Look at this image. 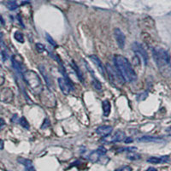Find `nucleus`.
Wrapping results in <instances>:
<instances>
[{
  "mask_svg": "<svg viewBox=\"0 0 171 171\" xmlns=\"http://www.w3.org/2000/svg\"><path fill=\"white\" fill-rule=\"evenodd\" d=\"M114 64L116 70L119 72L123 81L126 82H133L136 80V73L128 58L122 55H115L114 56Z\"/></svg>",
  "mask_w": 171,
  "mask_h": 171,
  "instance_id": "1",
  "label": "nucleus"
},
{
  "mask_svg": "<svg viewBox=\"0 0 171 171\" xmlns=\"http://www.w3.org/2000/svg\"><path fill=\"white\" fill-rule=\"evenodd\" d=\"M22 78L34 93L38 94L42 92V81L37 73H35L33 70H26L22 74Z\"/></svg>",
  "mask_w": 171,
  "mask_h": 171,
  "instance_id": "2",
  "label": "nucleus"
},
{
  "mask_svg": "<svg viewBox=\"0 0 171 171\" xmlns=\"http://www.w3.org/2000/svg\"><path fill=\"white\" fill-rule=\"evenodd\" d=\"M152 55L156 64L158 67H162L164 65H168L170 63V56L162 48H154L152 50Z\"/></svg>",
  "mask_w": 171,
  "mask_h": 171,
  "instance_id": "3",
  "label": "nucleus"
},
{
  "mask_svg": "<svg viewBox=\"0 0 171 171\" xmlns=\"http://www.w3.org/2000/svg\"><path fill=\"white\" fill-rule=\"evenodd\" d=\"M132 49L136 54L140 55L142 57L144 64L147 65V63H148V54H147V52L145 50V48L142 46L140 43L134 42L132 45Z\"/></svg>",
  "mask_w": 171,
  "mask_h": 171,
  "instance_id": "4",
  "label": "nucleus"
},
{
  "mask_svg": "<svg viewBox=\"0 0 171 171\" xmlns=\"http://www.w3.org/2000/svg\"><path fill=\"white\" fill-rule=\"evenodd\" d=\"M58 85H59L60 89L62 90L63 93L65 94V95H68L70 91H72L74 86H73V84L69 83L68 81H66L64 78H58Z\"/></svg>",
  "mask_w": 171,
  "mask_h": 171,
  "instance_id": "5",
  "label": "nucleus"
},
{
  "mask_svg": "<svg viewBox=\"0 0 171 171\" xmlns=\"http://www.w3.org/2000/svg\"><path fill=\"white\" fill-rule=\"evenodd\" d=\"M114 35H115V38L116 40V43L118 45V46L121 49H124L125 47V42H126V38H125V35L121 31L120 28H115L114 30Z\"/></svg>",
  "mask_w": 171,
  "mask_h": 171,
  "instance_id": "6",
  "label": "nucleus"
},
{
  "mask_svg": "<svg viewBox=\"0 0 171 171\" xmlns=\"http://www.w3.org/2000/svg\"><path fill=\"white\" fill-rule=\"evenodd\" d=\"M89 58L91 59V61L95 65H96V67L98 68V71L99 73L102 75L105 78L106 76V75H105V71H106V68H104V66L103 65L102 62H101V60L98 58L97 56L95 55H90L89 56Z\"/></svg>",
  "mask_w": 171,
  "mask_h": 171,
  "instance_id": "7",
  "label": "nucleus"
},
{
  "mask_svg": "<svg viewBox=\"0 0 171 171\" xmlns=\"http://www.w3.org/2000/svg\"><path fill=\"white\" fill-rule=\"evenodd\" d=\"M113 131V128L111 126H100L96 129V133L100 135L101 137H107L111 134V133Z\"/></svg>",
  "mask_w": 171,
  "mask_h": 171,
  "instance_id": "8",
  "label": "nucleus"
},
{
  "mask_svg": "<svg viewBox=\"0 0 171 171\" xmlns=\"http://www.w3.org/2000/svg\"><path fill=\"white\" fill-rule=\"evenodd\" d=\"M17 161L21 163L22 165L25 166L26 171H36V169H34V164L31 160L27 159V158H18Z\"/></svg>",
  "mask_w": 171,
  "mask_h": 171,
  "instance_id": "9",
  "label": "nucleus"
},
{
  "mask_svg": "<svg viewBox=\"0 0 171 171\" xmlns=\"http://www.w3.org/2000/svg\"><path fill=\"white\" fill-rule=\"evenodd\" d=\"M126 140V135L125 133L122 132V131H117L114 133V135L111 137V139L108 140V142L111 143H115V142H121Z\"/></svg>",
  "mask_w": 171,
  "mask_h": 171,
  "instance_id": "10",
  "label": "nucleus"
},
{
  "mask_svg": "<svg viewBox=\"0 0 171 171\" xmlns=\"http://www.w3.org/2000/svg\"><path fill=\"white\" fill-rule=\"evenodd\" d=\"M102 108H103V114L104 116H108L111 113V104L109 100H104L102 103Z\"/></svg>",
  "mask_w": 171,
  "mask_h": 171,
  "instance_id": "11",
  "label": "nucleus"
},
{
  "mask_svg": "<svg viewBox=\"0 0 171 171\" xmlns=\"http://www.w3.org/2000/svg\"><path fill=\"white\" fill-rule=\"evenodd\" d=\"M38 69H39V71L41 73V75H42V76L44 77V79H45V81L46 82L47 86H51V80H50V77H49V75H48V73H47L46 69L45 68V67L43 66V65H40V66H38Z\"/></svg>",
  "mask_w": 171,
  "mask_h": 171,
  "instance_id": "12",
  "label": "nucleus"
},
{
  "mask_svg": "<svg viewBox=\"0 0 171 171\" xmlns=\"http://www.w3.org/2000/svg\"><path fill=\"white\" fill-rule=\"evenodd\" d=\"M138 140L142 141V142H150V141H151V142H152V141H154V142H158V141H160L161 140H160V138H156V137L144 136L140 138Z\"/></svg>",
  "mask_w": 171,
  "mask_h": 171,
  "instance_id": "13",
  "label": "nucleus"
},
{
  "mask_svg": "<svg viewBox=\"0 0 171 171\" xmlns=\"http://www.w3.org/2000/svg\"><path fill=\"white\" fill-rule=\"evenodd\" d=\"M101 157H103V156L99 155V154L97 152V151H93V152L89 155V160L90 161H92V162H96L100 160V158H101Z\"/></svg>",
  "mask_w": 171,
  "mask_h": 171,
  "instance_id": "14",
  "label": "nucleus"
},
{
  "mask_svg": "<svg viewBox=\"0 0 171 171\" xmlns=\"http://www.w3.org/2000/svg\"><path fill=\"white\" fill-rule=\"evenodd\" d=\"M72 66H73V68L75 69V73H76L77 76H78V78H79V80H80V81H81V82H84L83 75H81L80 68H78V66H77L76 64H75V62H73V63H72Z\"/></svg>",
  "mask_w": 171,
  "mask_h": 171,
  "instance_id": "15",
  "label": "nucleus"
},
{
  "mask_svg": "<svg viewBox=\"0 0 171 171\" xmlns=\"http://www.w3.org/2000/svg\"><path fill=\"white\" fill-rule=\"evenodd\" d=\"M6 5H7L9 9H10V10H15V9H16L17 7H18V4H17L16 0H8Z\"/></svg>",
  "mask_w": 171,
  "mask_h": 171,
  "instance_id": "16",
  "label": "nucleus"
},
{
  "mask_svg": "<svg viewBox=\"0 0 171 171\" xmlns=\"http://www.w3.org/2000/svg\"><path fill=\"white\" fill-rule=\"evenodd\" d=\"M14 38H16V40H17L19 43H21V44L24 43V36H23L22 33L19 32V31H16L14 34Z\"/></svg>",
  "mask_w": 171,
  "mask_h": 171,
  "instance_id": "17",
  "label": "nucleus"
},
{
  "mask_svg": "<svg viewBox=\"0 0 171 171\" xmlns=\"http://www.w3.org/2000/svg\"><path fill=\"white\" fill-rule=\"evenodd\" d=\"M147 162H150V163H153V164H158V163H160V162H163V160H162V158L151 157V158H148Z\"/></svg>",
  "mask_w": 171,
  "mask_h": 171,
  "instance_id": "18",
  "label": "nucleus"
},
{
  "mask_svg": "<svg viewBox=\"0 0 171 171\" xmlns=\"http://www.w3.org/2000/svg\"><path fill=\"white\" fill-rule=\"evenodd\" d=\"M19 123L21 127H23L26 129H29V123L27 122V120L26 119L24 116H21V118L19 119Z\"/></svg>",
  "mask_w": 171,
  "mask_h": 171,
  "instance_id": "19",
  "label": "nucleus"
},
{
  "mask_svg": "<svg viewBox=\"0 0 171 171\" xmlns=\"http://www.w3.org/2000/svg\"><path fill=\"white\" fill-rule=\"evenodd\" d=\"M127 158L129 159V160H139L140 159V155L138 153H135V152H129V153L127 155Z\"/></svg>",
  "mask_w": 171,
  "mask_h": 171,
  "instance_id": "20",
  "label": "nucleus"
},
{
  "mask_svg": "<svg viewBox=\"0 0 171 171\" xmlns=\"http://www.w3.org/2000/svg\"><path fill=\"white\" fill-rule=\"evenodd\" d=\"M93 85L98 91H100V90L102 89V85H101L100 81H98V79H96V78H93Z\"/></svg>",
  "mask_w": 171,
  "mask_h": 171,
  "instance_id": "21",
  "label": "nucleus"
},
{
  "mask_svg": "<svg viewBox=\"0 0 171 171\" xmlns=\"http://www.w3.org/2000/svg\"><path fill=\"white\" fill-rule=\"evenodd\" d=\"M46 40L48 41V43H50V45H51L52 46L56 47V43L55 42V40L51 38V36H50L48 34H46Z\"/></svg>",
  "mask_w": 171,
  "mask_h": 171,
  "instance_id": "22",
  "label": "nucleus"
},
{
  "mask_svg": "<svg viewBox=\"0 0 171 171\" xmlns=\"http://www.w3.org/2000/svg\"><path fill=\"white\" fill-rule=\"evenodd\" d=\"M132 168L130 166H128V165H126V166H122L118 168L117 169H115V171H132Z\"/></svg>",
  "mask_w": 171,
  "mask_h": 171,
  "instance_id": "23",
  "label": "nucleus"
},
{
  "mask_svg": "<svg viewBox=\"0 0 171 171\" xmlns=\"http://www.w3.org/2000/svg\"><path fill=\"white\" fill-rule=\"evenodd\" d=\"M97 152H98L99 155H101V156H104L107 152V150L104 148V147H103V146H100V147H98V150H97Z\"/></svg>",
  "mask_w": 171,
  "mask_h": 171,
  "instance_id": "24",
  "label": "nucleus"
},
{
  "mask_svg": "<svg viewBox=\"0 0 171 171\" xmlns=\"http://www.w3.org/2000/svg\"><path fill=\"white\" fill-rule=\"evenodd\" d=\"M148 97V93H141L140 95H138L136 97V98L138 100H144L145 98Z\"/></svg>",
  "mask_w": 171,
  "mask_h": 171,
  "instance_id": "25",
  "label": "nucleus"
},
{
  "mask_svg": "<svg viewBox=\"0 0 171 171\" xmlns=\"http://www.w3.org/2000/svg\"><path fill=\"white\" fill-rule=\"evenodd\" d=\"M36 49H37L39 52H43V51H45V45H42V44H40V43H37V44H36Z\"/></svg>",
  "mask_w": 171,
  "mask_h": 171,
  "instance_id": "26",
  "label": "nucleus"
},
{
  "mask_svg": "<svg viewBox=\"0 0 171 171\" xmlns=\"http://www.w3.org/2000/svg\"><path fill=\"white\" fill-rule=\"evenodd\" d=\"M50 126V121L48 118H45V121H44V122H43L42 126H41V128L42 129H45V128H47L48 127Z\"/></svg>",
  "mask_w": 171,
  "mask_h": 171,
  "instance_id": "27",
  "label": "nucleus"
},
{
  "mask_svg": "<svg viewBox=\"0 0 171 171\" xmlns=\"http://www.w3.org/2000/svg\"><path fill=\"white\" fill-rule=\"evenodd\" d=\"M1 55H2V60H3V61H5V60L8 58V54H7V52H5L4 50L1 51Z\"/></svg>",
  "mask_w": 171,
  "mask_h": 171,
  "instance_id": "28",
  "label": "nucleus"
},
{
  "mask_svg": "<svg viewBox=\"0 0 171 171\" xmlns=\"http://www.w3.org/2000/svg\"><path fill=\"white\" fill-rule=\"evenodd\" d=\"M124 142L127 143V144H128V143H132L133 142L132 138H126V140H124Z\"/></svg>",
  "mask_w": 171,
  "mask_h": 171,
  "instance_id": "29",
  "label": "nucleus"
},
{
  "mask_svg": "<svg viewBox=\"0 0 171 171\" xmlns=\"http://www.w3.org/2000/svg\"><path fill=\"white\" fill-rule=\"evenodd\" d=\"M146 171H158V170H157V169H155V168H153V167H151V168H149Z\"/></svg>",
  "mask_w": 171,
  "mask_h": 171,
  "instance_id": "30",
  "label": "nucleus"
},
{
  "mask_svg": "<svg viewBox=\"0 0 171 171\" xmlns=\"http://www.w3.org/2000/svg\"><path fill=\"white\" fill-rule=\"evenodd\" d=\"M1 129H3V128H4V119L3 118H1Z\"/></svg>",
  "mask_w": 171,
  "mask_h": 171,
  "instance_id": "31",
  "label": "nucleus"
},
{
  "mask_svg": "<svg viewBox=\"0 0 171 171\" xmlns=\"http://www.w3.org/2000/svg\"><path fill=\"white\" fill-rule=\"evenodd\" d=\"M0 149L3 150L4 149V141L1 140V147H0Z\"/></svg>",
  "mask_w": 171,
  "mask_h": 171,
  "instance_id": "32",
  "label": "nucleus"
},
{
  "mask_svg": "<svg viewBox=\"0 0 171 171\" xmlns=\"http://www.w3.org/2000/svg\"><path fill=\"white\" fill-rule=\"evenodd\" d=\"M1 21H2V25H4V18H3V16H1Z\"/></svg>",
  "mask_w": 171,
  "mask_h": 171,
  "instance_id": "33",
  "label": "nucleus"
}]
</instances>
